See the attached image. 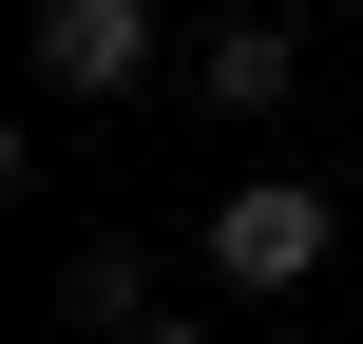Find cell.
<instances>
[{
	"label": "cell",
	"mask_w": 363,
	"mask_h": 344,
	"mask_svg": "<svg viewBox=\"0 0 363 344\" xmlns=\"http://www.w3.org/2000/svg\"><path fill=\"white\" fill-rule=\"evenodd\" d=\"M115 344H211V326H115Z\"/></svg>",
	"instance_id": "5"
},
{
	"label": "cell",
	"mask_w": 363,
	"mask_h": 344,
	"mask_svg": "<svg viewBox=\"0 0 363 344\" xmlns=\"http://www.w3.org/2000/svg\"><path fill=\"white\" fill-rule=\"evenodd\" d=\"M287 77H306V38H287V0H249V19H230V38L191 57V96H211V115H287Z\"/></svg>",
	"instance_id": "3"
},
{
	"label": "cell",
	"mask_w": 363,
	"mask_h": 344,
	"mask_svg": "<svg viewBox=\"0 0 363 344\" xmlns=\"http://www.w3.org/2000/svg\"><path fill=\"white\" fill-rule=\"evenodd\" d=\"M57 306H77V326H153V268H134V249H77Z\"/></svg>",
	"instance_id": "4"
},
{
	"label": "cell",
	"mask_w": 363,
	"mask_h": 344,
	"mask_svg": "<svg viewBox=\"0 0 363 344\" xmlns=\"http://www.w3.org/2000/svg\"><path fill=\"white\" fill-rule=\"evenodd\" d=\"M325 230H345V211H325L306 172H249V192H211V287H249V306H268V287H306V268H325Z\"/></svg>",
	"instance_id": "1"
},
{
	"label": "cell",
	"mask_w": 363,
	"mask_h": 344,
	"mask_svg": "<svg viewBox=\"0 0 363 344\" xmlns=\"http://www.w3.org/2000/svg\"><path fill=\"white\" fill-rule=\"evenodd\" d=\"M153 77V0H38V96H134Z\"/></svg>",
	"instance_id": "2"
}]
</instances>
